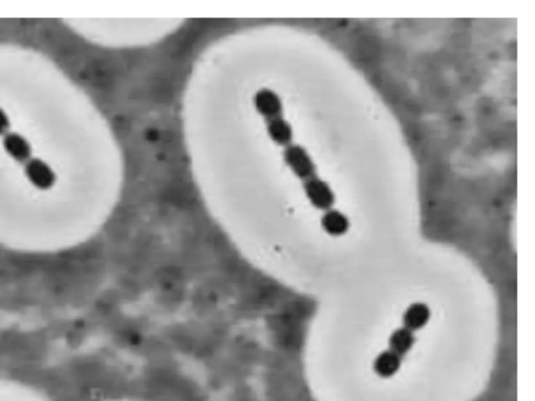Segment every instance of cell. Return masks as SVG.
<instances>
[{"mask_svg": "<svg viewBox=\"0 0 535 401\" xmlns=\"http://www.w3.org/2000/svg\"><path fill=\"white\" fill-rule=\"evenodd\" d=\"M0 401H50L41 391L17 380L0 378Z\"/></svg>", "mask_w": 535, "mask_h": 401, "instance_id": "obj_1", "label": "cell"}, {"mask_svg": "<svg viewBox=\"0 0 535 401\" xmlns=\"http://www.w3.org/2000/svg\"><path fill=\"white\" fill-rule=\"evenodd\" d=\"M305 196L315 208L327 211L334 206V191L327 183L318 177L307 180L303 183Z\"/></svg>", "mask_w": 535, "mask_h": 401, "instance_id": "obj_2", "label": "cell"}, {"mask_svg": "<svg viewBox=\"0 0 535 401\" xmlns=\"http://www.w3.org/2000/svg\"><path fill=\"white\" fill-rule=\"evenodd\" d=\"M286 159L295 175L303 181L313 179L316 175V166L311 156L300 146H290L286 148Z\"/></svg>", "mask_w": 535, "mask_h": 401, "instance_id": "obj_3", "label": "cell"}, {"mask_svg": "<svg viewBox=\"0 0 535 401\" xmlns=\"http://www.w3.org/2000/svg\"><path fill=\"white\" fill-rule=\"evenodd\" d=\"M27 180L38 189L47 190L56 182V175L54 171L43 161L31 160L25 169Z\"/></svg>", "mask_w": 535, "mask_h": 401, "instance_id": "obj_4", "label": "cell"}, {"mask_svg": "<svg viewBox=\"0 0 535 401\" xmlns=\"http://www.w3.org/2000/svg\"><path fill=\"white\" fill-rule=\"evenodd\" d=\"M431 311L424 303H413L403 313V325L411 331L421 329L430 320Z\"/></svg>", "mask_w": 535, "mask_h": 401, "instance_id": "obj_5", "label": "cell"}, {"mask_svg": "<svg viewBox=\"0 0 535 401\" xmlns=\"http://www.w3.org/2000/svg\"><path fill=\"white\" fill-rule=\"evenodd\" d=\"M399 367H401V356L391 350L380 352L373 363L374 372L382 378H389L395 375Z\"/></svg>", "mask_w": 535, "mask_h": 401, "instance_id": "obj_6", "label": "cell"}, {"mask_svg": "<svg viewBox=\"0 0 535 401\" xmlns=\"http://www.w3.org/2000/svg\"><path fill=\"white\" fill-rule=\"evenodd\" d=\"M321 226L326 233L332 236H340L348 231L349 221L346 215L340 211L330 209L325 211L321 219Z\"/></svg>", "mask_w": 535, "mask_h": 401, "instance_id": "obj_7", "label": "cell"}, {"mask_svg": "<svg viewBox=\"0 0 535 401\" xmlns=\"http://www.w3.org/2000/svg\"><path fill=\"white\" fill-rule=\"evenodd\" d=\"M415 343L413 331L405 327L398 328L391 333L389 338V350L396 353L398 356L407 354Z\"/></svg>", "mask_w": 535, "mask_h": 401, "instance_id": "obj_8", "label": "cell"}, {"mask_svg": "<svg viewBox=\"0 0 535 401\" xmlns=\"http://www.w3.org/2000/svg\"><path fill=\"white\" fill-rule=\"evenodd\" d=\"M3 148L12 158L18 161L24 160L31 156V148L29 142L18 134L8 135L3 141Z\"/></svg>", "mask_w": 535, "mask_h": 401, "instance_id": "obj_9", "label": "cell"}, {"mask_svg": "<svg viewBox=\"0 0 535 401\" xmlns=\"http://www.w3.org/2000/svg\"><path fill=\"white\" fill-rule=\"evenodd\" d=\"M8 125V118L6 113L0 109V134L6 131Z\"/></svg>", "mask_w": 535, "mask_h": 401, "instance_id": "obj_10", "label": "cell"}, {"mask_svg": "<svg viewBox=\"0 0 535 401\" xmlns=\"http://www.w3.org/2000/svg\"><path fill=\"white\" fill-rule=\"evenodd\" d=\"M106 401H139V400H132V399H113V400H106Z\"/></svg>", "mask_w": 535, "mask_h": 401, "instance_id": "obj_11", "label": "cell"}]
</instances>
